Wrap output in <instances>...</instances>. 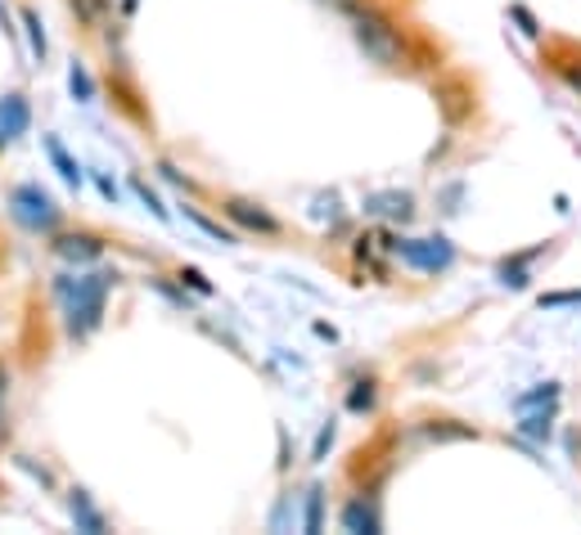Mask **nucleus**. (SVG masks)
<instances>
[{"mask_svg": "<svg viewBox=\"0 0 581 535\" xmlns=\"http://www.w3.org/2000/svg\"><path fill=\"white\" fill-rule=\"evenodd\" d=\"M23 28H28V41H32V54H37V63H45V54H50V41H45V28H41L37 10H23Z\"/></svg>", "mask_w": 581, "mask_h": 535, "instance_id": "nucleus-19", "label": "nucleus"}, {"mask_svg": "<svg viewBox=\"0 0 581 535\" xmlns=\"http://www.w3.org/2000/svg\"><path fill=\"white\" fill-rule=\"evenodd\" d=\"M537 406H559V382H537L532 391L513 396V415H523V410H537Z\"/></svg>", "mask_w": 581, "mask_h": 535, "instance_id": "nucleus-17", "label": "nucleus"}, {"mask_svg": "<svg viewBox=\"0 0 581 535\" xmlns=\"http://www.w3.org/2000/svg\"><path fill=\"white\" fill-rule=\"evenodd\" d=\"M10 391V374H6V365H0V396Z\"/></svg>", "mask_w": 581, "mask_h": 535, "instance_id": "nucleus-28", "label": "nucleus"}, {"mask_svg": "<svg viewBox=\"0 0 581 535\" xmlns=\"http://www.w3.org/2000/svg\"><path fill=\"white\" fill-rule=\"evenodd\" d=\"M180 212H185V221H194V225H199V230H204L208 239H217V243H226V248H235V243H239V230H226L221 221H212V217H204L199 208H189V203H185Z\"/></svg>", "mask_w": 581, "mask_h": 535, "instance_id": "nucleus-16", "label": "nucleus"}, {"mask_svg": "<svg viewBox=\"0 0 581 535\" xmlns=\"http://www.w3.org/2000/svg\"><path fill=\"white\" fill-rule=\"evenodd\" d=\"M411 271H424V275H442L450 271V261H456V243L446 234H424V239H397V252Z\"/></svg>", "mask_w": 581, "mask_h": 535, "instance_id": "nucleus-4", "label": "nucleus"}, {"mask_svg": "<svg viewBox=\"0 0 581 535\" xmlns=\"http://www.w3.org/2000/svg\"><path fill=\"white\" fill-rule=\"evenodd\" d=\"M122 10H126V14H132V10H136V0H122Z\"/></svg>", "mask_w": 581, "mask_h": 535, "instance_id": "nucleus-29", "label": "nucleus"}, {"mask_svg": "<svg viewBox=\"0 0 581 535\" xmlns=\"http://www.w3.org/2000/svg\"><path fill=\"white\" fill-rule=\"evenodd\" d=\"M352 36L365 50V59L378 63V69H406V63H411L406 32L387 19L378 6H370V0L352 10Z\"/></svg>", "mask_w": 581, "mask_h": 535, "instance_id": "nucleus-2", "label": "nucleus"}, {"mask_svg": "<svg viewBox=\"0 0 581 535\" xmlns=\"http://www.w3.org/2000/svg\"><path fill=\"white\" fill-rule=\"evenodd\" d=\"M95 185H100V193L108 198V203H117V185H113V180H108L104 171H95Z\"/></svg>", "mask_w": 581, "mask_h": 535, "instance_id": "nucleus-27", "label": "nucleus"}, {"mask_svg": "<svg viewBox=\"0 0 581 535\" xmlns=\"http://www.w3.org/2000/svg\"><path fill=\"white\" fill-rule=\"evenodd\" d=\"M334 432H339V423H334V419H325V428L315 432V445H311V463H320V459H325V450L334 445Z\"/></svg>", "mask_w": 581, "mask_h": 535, "instance_id": "nucleus-23", "label": "nucleus"}, {"mask_svg": "<svg viewBox=\"0 0 581 535\" xmlns=\"http://www.w3.org/2000/svg\"><path fill=\"white\" fill-rule=\"evenodd\" d=\"M221 212H226V221H230L235 230H243V234H257V239H280V234H284V221H280L276 212H267L262 203H252V198H226Z\"/></svg>", "mask_w": 581, "mask_h": 535, "instance_id": "nucleus-5", "label": "nucleus"}, {"mask_svg": "<svg viewBox=\"0 0 581 535\" xmlns=\"http://www.w3.org/2000/svg\"><path fill=\"white\" fill-rule=\"evenodd\" d=\"M132 189H136V198H141V203H145V208H149V212H154V217H158V221H172V212H167V208H163V198H158V193H154V189H149V185H145V180H141V176H136V180H132Z\"/></svg>", "mask_w": 581, "mask_h": 535, "instance_id": "nucleus-20", "label": "nucleus"}, {"mask_svg": "<svg viewBox=\"0 0 581 535\" xmlns=\"http://www.w3.org/2000/svg\"><path fill=\"white\" fill-rule=\"evenodd\" d=\"M415 437L419 441H469V437H478V428H469L460 419H424L415 428Z\"/></svg>", "mask_w": 581, "mask_h": 535, "instance_id": "nucleus-12", "label": "nucleus"}, {"mask_svg": "<svg viewBox=\"0 0 581 535\" xmlns=\"http://www.w3.org/2000/svg\"><path fill=\"white\" fill-rule=\"evenodd\" d=\"M320 504H325V486H311V491H307V517H302V531H320Z\"/></svg>", "mask_w": 581, "mask_h": 535, "instance_id": "nucleus-22", "label": "nucleus"}, {"mask_svg": "<svg viewBox=\"0 0 581 535\" xmlns=\"http://www.w3.org/2000/svg\"><path fill=\"white\" fill-rule=\"evenodd\" d=\"M69 513H73V522H77V531H86V535H104L108 531V517L95 508V500L86 495V491H69Z\"/></svg>", "mask_w": 581, "mask_h": 535, "instance_id": "nucleus-11", "label": "nucleus"}, {"mask_svg": "<svg viewBox=\"0 0 581 535\" xmlns=\"http://www.w3.org/2000/svg\"><path fill=\"white\" fill-rule=\"evenodd\" d=\"M69 6H73V14H82L86 28H95L100 14H104V0H69Z\"/></svg>", "mask_w": 581, "mask_h": 535, "instance_id": "nucleus-24", "label": "nucleus"}, {"mask_svg": "<svg viewBox=\"0 0 581 535\" xmlns=\"http://www.w3.org/2000/svg\"><path fill=\"white\" fill-rule=\"evenodd\" d=\"M365 217H374V221H387V225H411L415 221V193H406V189H374V193H365Z\"/></svg>", "mask_w": 581, "mask_h": 535, "instance_id": "nucleus-6", "label": "nucleus"}, {"mask_svg": "<svg viewBox=\"0 0 581 535\" xmlns=\"http://www.w3.org/2000/svg\"><path fill=\"white\" fill-rule=\"evenodd\" d=\"M546 243H550V239H546ZM546 243H537V248H528V252H519V256H505V261L496 265L500 284H505V289H528V280H532V261L546 256Z\"/></svg>", "mask_w": 581, "mask_h": 535, "instance_id": "nucleus-9", "label": "nucleus"}, {"mask_svg": "<svg viewBox=\"0 0 581 535\" xmlns=\"http://www.w3.org/2000/svg\"><path fill=\"white\" fill-rule=\"evenodd\" d=\"M10 217L28 230V234H59V225H63V212H59V203L41 189V185H14L10 189Z\"/></svg>", "mask_w": 581, "mask_h": 535, "instance_id": "nucleus-3", "label": "nucleus"}, {"mask_svg": "<svg viewBox=\"0 0 581 535\" xmlns=\"http://www.w3.org/2000/svg\"><path fill=\"white\" fill-rule=\"evenodd\" d=\"M176 280H180V289L189 284V289L199 293V297H212V284H208V275H204V271H194V265H180V271H176Z\"/></svg>", "mask_w": 581, "mask_h": 535, "instance_id": "nucleus-21", "label": "nucleus"}, {"mask_svg": "<svg viewBox=\"0 0 581 535\" xmlns=\"http://www.w3.org/2000/svg\"><path fill=\"white\" fill-rule=\"evenodd\" d=\"M343 526L347 531H378L383 526V517H378V504H374V495H356L347 508H343Z\"/></svg>", "mask_w": 581, "mask_h": 535, "instance_id": "nucleus-13", "label": "nucleus"}, {"mask_svg": "<svg viewBox=\"0 0 581 535\" xmlns=\"http://www.w3.org/2000/svg\"><path fill=\"white\" fill-rule=\"evenodd\" d=\"M50 252L59 256V261H69V265H91V261H100L104 256V239L100 234H91V230H73V234H50Z\"/></svg>", "mask_w": 581, "mask_h": 535, "instance_id": "nucleus-8", "label": "nucleus"}, {"mask_svg": "<svg viewBox=\"0 0 581 535\" xmlns=\"http://www.w3.org/2000/svg\"><path fill=\"white\" fill-rule=\"evenodd\" d=\"M41 145H45V158L54 162V171L63 176V185L69 189H82V180H86V171H82V162L69 154V145H63L59 136H41Z\"/></svg>", "mask_w": 581, "mask_h": 535, "instance_id": "nucleus-10", "label": "nucleus"}, {"mask_svg": "<svg viewBox=\"0 0 581 535\" xmlns=\"http://www.w3.org/2000/svg\"><path fill=\"white\" fill-rule=\"evenodd\" d=\"M519 437L528 441H550L554 437V406H537L519 415Z\"/></svg>", "mask_w": 581, "mask_h": 535, "instance_id": "nucleus-14", "label": "nucleus"}, {"mask_svg": "<svg viewBox=\"0 0 581 535\" xmlns=\"http://www.w3.org/2000/svg\"><path fill=\"white\" fill-rule=\"evenodd\" d=\"M28 126H32V104L23 91H10V95H0V154L14 149L23 136H28Z\"/></svg>", "mask_w": 581, "mask_h": 535, "instance_id": "nucleus-7", "label": "nucleus"}, {"mask_svg": "<svg viewBox=\"0 0 581 535\" xmlns=\"http://www.w3.org/2000/svg\"><path fill=\"white\" fill-rule=\"evenodd\" d=\"M343 406H347V415H361V419L374 415L378 410V378H356Z\"/></svg>", "mask_w": 581, "mask_h": 535, "instance_id": "nucleus-15", "label": "nucleus"}, {"mask_svg": "<svg viewBox=\"0 0 581 535\" xmlns=\"http://www.w3.org/2000/svg\"><path fill=\"white\" fill-rule=\"evenodd\" d=\"M69 91H73L77 104H95V82L86 73V63H77V59H73V69H69Z\"/></svg>", "mask_w": 581, "mask_h": 535, "instance_id": "nucleus-18", "label": "nucleus"}, {"mask_svg": "<svg viewBox=\"0 0 581 535\" xmlns=\"http://www.w3.org/2000/svg\"><path fill=\"white\" fill-rule=\"evenodd\" d=\"M113 289H117V271H77V275L63 271V275H54L50 293L59 297L63 333H69L73 343H86L91 333H100Z\"/></svg>", "mask_w": 581, "mask_h": 535, "instance_id": "nucleus-1", "label": "nucleus"}, {"mask_svg": "<svg viewBox=\"0 0 581 535\" xmlns=\"http://www.w3.org/2000/svg\"><path fill=\"white\" fill-rule=\"evenodd\" d=\"M572 302H581V293H550V297H541V306H572Z\"/></svg>", "mask_w": 581, "mask_h": 535, "instance_id": "nucleus-26", "label": "nucleus"}, {"mask_svg": "<svg viewBox=\"0 0 581 535\" xmlns=\"http://www.w3.org/2000/svg\"><path fill=\"white\" fill-rule=\"evenodd\" d=\"M509 14H513V23H519V28H523V36H532V41L541 36V28H537V19H532V14L523 10V6H509Z\"/></svg>", "mask_w": 581, "mask_h": 535, "instance_id": "nucleus-25", "label": "nucleus"}]
</instances>
